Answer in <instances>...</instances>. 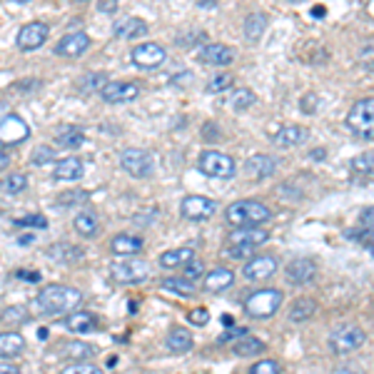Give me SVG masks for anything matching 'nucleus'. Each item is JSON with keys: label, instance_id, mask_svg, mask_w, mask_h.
I'll list each match as a JSON object with an SVG mask.
<instances>
[{"label": "nucleus", "instance_id": "obj_38", "mask_svg": "<svg viewBox=\"0 0 374 374\" xmlns=\"http://www.w3.org/2000/svg\"><path fill=\"white\" fill-rule=\"evenodd\" d=\"M90 200V192L85 190H68L63 195L55 197V208L60 210H68V208H75V205H83V202Z\"/></svg>", "mask_w": 374, "mask_h": 374}, {"label": "nucleus", "instance_id": "obj_10", "mask_svg": "<svg viewBox=\"0 0 374 374\" xmlns=\"http://www.w3.org/2000/svg\"><path fill=\"white\" fill-rule=\"evenodd\" d=\"M217 210V202L210 200L205 195H187L182 202H180V212H182L185 220H192V222H205L210 220Z\"/></svg>", "mask_w": 374, "mask_h": 374}, {"label": "nucleus", "instance_id": "obj_51", "mask_svg": "<svg viewBox=\"0 0 374 374\" xmlns=\"http://www.w3.org/2000/svg\"><path fill=\"white\" fill-rule=\"evenodd\" d=\"M227 255L235 257V260H244V257H255V247H235V244H230V247H227Z\"/></svg>", "mask_w": 374, "mask_h": 374}, {"label": "nucleus", "instance_id": "obj_53", "mask_svg": "<svg viewBox=\"0 0 374 374\" xmlns=\"http://www.w3.org/2000/svg\"><path fill=\"white\" fill-rule=\"evenodd\" d=\"M192 40H205V33H187V36H180L178 38V42H180V45H182V48H192V45H190V42Z\"/></svg>", "mask_w": 374, "mask_h": 374}, {"label": "nucleus", "instance_id": "obj_56", "mask_svg": "<svg viewBox=\"0 0 374 374\" xmlns=\"http://www.w3.org/2000/svg\"><path fill=\"white\" fill-rule=\"evenodd\" d=\"M100 13H113L118 10V0H100Z\"/></svg>", "mask_w": 374, "mask_h": 374}, {"label": "nucleus", "instance_id": "obj_58", "mask_svg": "<svg viewBox=\"0 0 374 374\" xmlns=\"http://www.w3.org/2000/svg\"><path fill=\"white\" fill-rule=\"evenodd\" d=\"M6 167H10V153H8V150H3V148H0V173H3Z\"/></svg>", "mask_w": 374, "mask_h": 374}, {"label": "nucleus", "instance_id": "obj_4", "mask_svg": "<svg viewBox=\"0 0 374 374\" xmlns=\"http://www.w3.org/2000/svg\"><path fill=\"white\" fill-rule=\"evenodd\" d=\"M282 292L279 290H257L244 299V312L255 320H267V317L277 315V309L282 307Z\"/></svg>", "mask_w": 374, "mask_h": 374}, {"label": "nucleus", "instance_id": "obj_9", "mask_svg": "<svg viewBox=\"0 0 374 374\" xmlns=\"http://www.w3.org/2000/svg\"><path fill=\"white\" fill-rule=\"evenodd\" d=\"M30 137V127L20 115H6L0 118V148L20 145Z\"/></svg>", "mask_w": 374, "mask_h": 374}, {"label": "nucleus", "instance_id": "obj_3", "mask_svg": "<svg viewBox=\"0 0 374 374\" xmlns=\"http://www.w3.org/2000/svg\"><path fill=\"white\" fill-rule=\"evenodd\" d=\"M347 127L352 130V135L372 143L374 140V98H362L350 107L347 113Z\"/></svg>", "mask_w": 374, "mask_h": 374}, {"label": "nucleus", "instance_id": "obj_2", "mask_svg": "<svg viewBox=\"0 0 374 374\" xmlns=\"http://www.w3.org/2000/svg\"><path fill=\"white\" fill-rule=\"evenodd\" d=\"M225 220L235 227H257L262 222L272 220V210L265 202L257 200H237L225 210Z\"/></svg>", "mask_w": 374, "mask_h": 374}, {"label": "nucleus", "instance_id": "obj_35", "mask_svg": "<svg viewBox=\"0 0 374 374\" xmlns=\"http://www.w3.org/2000/svg\"><path fill=\"white\" fill-rule=\"evenodd\" d=\"M162 290L175 292L180 297H192L195 295V282H190L187 277H165L162 279Z\"/></svg>", "mask_w": 374, "mask_h": 374}, {"label": "nucleus", "instance_id": "obj_12", "mask_svg": "<svg viewBox=\"0 0 374 374\" xmlns=\"http://www.w3.org/2000/svg\"><path fill=\"white\" fill-rule=\"evenodd\" d=\"M279 262L277 257L272 255H255L249 257L247 265L242 267V274L247 282H265V279H270L274 272H277Z\"/></svg>", "mask_w": 374, "mask_h": 374}, {"label": "nucleus", "instance_id": "obj_25", "mask_svg": "<svg viewBox=\"0 0 374 374\" xmlns=\"http://www.w3.org/2000/svg\"><path fill=\"white\" fill-rule=\"evenodd\" d=\"M195 260V249L192 247H178V249H167L160 255V267L165 270H175V267H185Z\"/></svg>", "mask_w": 374, "mask_h": 374}, {"label": "nucleus", "instance_id": "obj_14", "mask_svg": "<svg viewBox=\"0 0 374 374\" xmlns=\"http://www.w3.org/2000/svg\"><path fill=\"white\" fill-rule=\"evenodd\" d=\"M88 48H90L88 33L75 30V33H68V36H63L55 42L53 53L60 55V58H80L83 53H88Z\"/></svg>", "mask_w": 374, "mask_h": 374}, {"label": "nucleus", "instance_id": "obj_11", "mask_svg": "<svg viewBox=\"0 0 374 374\" xmlns=\"http://www.w3.org/2000/svg\"><path fill=\"white\" fill-rule=\"evenodd\" d=\"M48 36H50L48 25L40 23V20H36V23H28L18 30L15 45H18V50H23V53H30V50H38L40 45H45Z\"/></svg>", "mask_w": 374, "mask_h": 374}, {"label": "nucleus", "instance_id": "obj_21", "mask_svg": "<svg viewBox=\"0 0 374 374\" xmlns=\"http://www.w3.org/2000/svg\"><path fill=\"white\" fill-rule=\"evenodd\" d=\"M63 325H65V329H70V332H75V334H90L98 329V317L90 315V312L75 309V312H70V315L63 320Z\"/></svg>", "mask_w": 374, "mask_h": 374}, {"label": "nucleus", "instance_id": "obj_6", "mask_svg": "<svg viewBox=\"0 0 374 374\" xmlns=\"http://www.w3.org/2000/svg\"><path fill=\"white\" fill-rule=\"evenodd\" d=\"M197 167H200L202 175L217 178V180H230L237 173L235 160H232L230 155L220 153V150H205V153L200 155V160H197Z\"/></svg>", "mask_w": 374, "mask_h": 374}, {"label": "nucleus", "instance_id": "obj_32", "mask_svg": "<svg viewBox=\"0 0 374 374\" xmlns=\"http://www.w3.org/2000/svg\"><path fill=\"white\" fill-rule=\"evenodd\" d=\"M244 167H247V173L255 175V178H270V175H274V170H277V162H274L270 155H255V157H249Z\"/></svg>", "mask_w": 374, "mask_h": 374}, {"label": "nucleus", "instance_id": "obj_40", "mask_svg": "<svg viewBox=\"0 0 374 374\" xmlns=\"http://www.w3.org/2000/svg\"><path fill=\"white\" fill-rule=\"evenodd\" d=\"M352 173L362 175V178H374V153H362L357 155L354 160L350 162Z\"/></svg>", "mask_w": 374, "mask_h": 374}, {"label": "nucleus", "instance_id": "obj_52", "mask_svg": "<svg viewBox=\"0 0 374 374\" xmlns=\"http://www.w3.org/2000/svg\"><path fill=\"white\" fill-rule=\"evenodd\" d=\"M202 137H205L208 143L217 140V137H220V130H217V125H215V123H205V125H202Z\"/></svg>", "mask_w": 374, "mask_h": 374}, {"label": "nucleus", "instance_id": "obj_61", "mask_svg": "<svg viewBox=\"0 0 374 374\" xmlns=\"http://www.w3.org/2000/svg\"><path fill=\"white\" fill-rule=\"evenodd\" d=\"M13 3H30V0H13Z\"/></svg>", "mask_w": 374, "mask_h": 374}, {"label": "nucleus", "instance_id": "obj_26", "mask_svg": "<svg viewBox=\"0 0 374 374\" xmlns=\"http://www.w3.org/2000/svg\"><path fill=\"white\" fill-rule=\"evenodd\" d=\"M55 143L60 145V148H80V145L85 143V132L83 127H77V125H63V127H58L55 130Z\"/></svg>", "mask_w": 374, "mask_h": 374}, {"label": "nucleus", "instance_id": "obj_43", "mask_svg": "<svg viewBox=\"0 0 374 374\" xmlns=\"http://www.w3.org/2000/svg\"><path fill=\"white\" fill-rule=\"evenodd\" d=\"M0 320L6 322V325H23V322L30 320V312L25 307H6L3 312H0Z\"/></svg>", "mask_w": 374, "mask_h": 374}, {"label": "nucleus", "instance_id": "obj_8", "mask_svg": "<svg viewBox=\"0 0 374 374\" xmlns=\"http://www.w3.org/2000/svg\"><path fill=\"white\" fill-rule=\"evenodd\" d=\"M110 274L118 285H137V282H145L150 277V265L143 260H125L115 262L110 267Z\"/></svg>", "mask_w": 374, "mask_h": 374}, {"label": "nucleus", "instance_id": "obj_60", "mask_svg": "<svg viewBox=\"0 0 374 374\" xmlns=\"http://www.w3.org/2000/svg\"><path fill=\"white\" fill-rule=\"evenodd\" d=\"M20 244H30V242H36V235H23V237L18 240Z\"/></svg>", "mask_w": 374, "mask_h": 374}, {"label": "nucleus", "instance_id": "obj_34", "mask_svg": "<svg viewBox=\"0 0 374 374\" xmlns=\"http://www.w3.org/2000/svg\"><path fill=\"white\" fill-rule=\"evenodd\" d=\"M265 350H267V345L257 337H249V334L237 339V342H232V352L237 357H255V354H262Z\"/></svg>", "mask_w": 374, "mask_h": 374}, {"label": "nucleus", "instance_id": "obj_16", "mask_svg": "<svg viewBox=\"0 0 374 374\" xmlns=\"http://www.w3.org/2000/svg\"><path fill=\"white\" fill-rule=\"evenodd\" d=\"M315 274L317 265L312 260H307V257H297V260H292L285 267V277L292 285H307V282L315 279Z\"/></svg>", "mask_w": 374, "mask_h": 374}, {"label": "nucleus", "instance_id": "obj_30", "mask_svg": "<svg viewBox=\"0 0 374 374\" xmlns=\"http://www.w3.org/2000/svg\"><path fill=\"white\" fill-rule=\"evenodd\" d=\"M25 339L18 332H3L0 334V357L3 359H13V357L23 354Z\"/></svg>", "mask_w": 374, "mask_h": 374}, {"label": "nucleus", "instance_id": "obj_37", "mask_svg": "<svg viewBox=\"0 0 374 374\" xmlns=\"http://www.w3.org/2000/svg\"><path fill=\"white\" fill-rule=\"evenodd\" d=\"M257 102V95L252 93L249 88H237L235 93L230 95V100H227V105L232 107V110H247V107H252Z\"/></svg>", "mask_w": 374, "mask_h": 374}, {"label": "nucleus", "instance_id": "obj_45", "mask_svg": "<svg viewBox=\"0 0 374 374\" xmlns=\"http://www.w3.org/2000/svg\"><path fill=\"white\" fill-rule=\"evenodd\" d=\"M30 162H33L36 167L48 165V162H55V150L48 148V145H38L36 153H33V157H30Z\"/></svg>", "mask_w": 374, "mask_h": 374}, {"label": "nucleus", "instance_id": "obj_23", "mask_svg": "<svg viewBox=\"0 0 374 374\" xmlns=\"http://www.w3.org/2000/svg\"><path fill=\"white\" fill-rule=\"evenodd\" d=\"M148 33H150L148 23L140 18H125V20H120V23H115V28H113V36L123 38V40H135V38H143V36H148Z\"/></svg>", "mask_w": 374, "mask_h": 374}, {"label": "nucleus", "instance_id": "obj_20", "mask_svg": "<svg viewBox=\"0 0 374 374\" xmlns=\"http://www.w3.org/2000/svg\"><path fill=\"white\" fill-rule=\"evenodd\" d=\"M307 127H302V125H285V127H279L277 132H274L272 143L277 145V148H295V145H302L304 140H307Z\"/></svg>", "mask_w": 374, "mask_h": 374}, {"label": "nucleus", "instance_id": "obj_17", "mask_svg": "<svg viewBox=\"0 0 374 374\" xmlns=\"http://www.w3.org/2000/svg\"><path fill=\"white\" fill-rule=\"evenodd\" d=\"M270 240V232L262 230V227H237V230L230 235V244L235 247H260L262 242Z\"/></svg>", "mask_w": 374, "mask_h": 374}, {"label": "nucleus", "instance_id": "obj_31", "mask_svg": "<svg viewBox=\"0 0 374 374\" xmlns=\"http://www.w3.org/2000/svg\"><path fill=\"white\" fill-rule=\"evenodd\" d=\"M60 354L70 359V362H85V359L95 354V347L85 345V342H63L60 345Z\"/></svg>", "mask_w": 374, "mask_h": 374}, {"label": "nucleus", "instance_id": "obj_57", "mask_svg": "<svg viewBox=\"0 0 374 374\" xmlns=\"http://www.w3.org/2000/svg\"><path fill=\"white\" fill-rule=\"evenodd\" d=\"M0 374H23V372H20V367H15L10 362H0Z\"/></svg>", "mask_w": 374, "mask_h": 374}, {"label": "nucleus", "instance_id": "obj_22", "mask_svg": "<svg viewBox=\"0 0 374 374\" xmlns=\"http://www.w3.org/2000/svg\"><path fill=\"white\" fill-rule=\"evenodd\" d=\"M143 244H145L143 237H137V235H127V232L115 235V237L110 240V249L120 257H135L137 252H143Z\"/></svg>", "mask_w": 374, "mask_h": 374}, {"label": "nucleus", "instance_id": "obj_41", "mask_svg": "<svg viewBox=\"0 0 374 374\" xmlns=\"http://www.w3.org/2000/svg\"><path fill=\"white\" fill-rule=\"evenodd\" d=\"M25 187H28V178L23 173H13L6 180H0V190L6 195H20V192H25Z\"/></svg>", "mask_w": 374, "mask_h": 374}, {"label": "nucleus", "instance_id": "obj_46", "mask_svg": "<svg viewBox=\"0 0 374 374\" xmlns=\"http://www.w3.org/2000/svg\"><path fill=\"white\" fill-rule=\"evenodd\" d=\"M13 225L15 227H33V230H48V217H42V215H28V217L15 220Z\"/></svg>", "mask_w": 374, "mask_h": 374}, {"label": "nucleus", "instance_id": "obj_28", "mask_svg": "<svg viewBox=\"0 0 374 374\" xmlns=\"http://www.w3.org/2000/svg\"><path fill=\"white\" fill-rule=\"evenodd\" d=\"M72 227H75V232L80 235V237H95L98 232H100V220H98L95 212H90V210H85V212L75 215V222H72Z\"/></svg>", "mask_w": 374, "mask_h": 374}, {"label": "nucleus", "instance_id": "obj_15", "mask_svg": "<svg viewBox=\"0 0 374 374\" xmlns=\"http://www.w3.org/2000/svg\"><path fill=\"white\" fill-rule=\"evenodd\" d=\"M100 95H102V100L110 102V105L132 102L137 95H140V85L127 83V80H115V83H107L105 88L100 90Z\"/></svg>", "mask_w": 374, "mask_h": 374}, {"label": "nucleus", "instance_id": "obj_13", "mask_svg": "<svg viewBox=\"0 0 374 374\" xmlns=\"http://www.w3.org/2000/svg\"><path fill=\"white\" fill-rule=\"evenodd\" d=\"M130 58L137 68H143V70H155V68H160L162 63H165L167 53L162 45H157V42H143V45H135V48H132Z\"/></svg>", "mask_w": 374, "mask_h": 374}, {"label": "nucleus", "instance_id": "obj_50", "mask_svg": "<svg viewBox=\"0 0 374 374\" xmlns=\"http://www.w3.org/2000/svg\"><path fill=\"white\" fill-rule=\"evenodd\" d=\"M187 320H190V325H195V327H205L210 322V312H208V309L197 307V309H192L190 315H187Z\"/></svg>", "mask_w": 374, "mask_h": 374}, {"label": "nucleus", "instance_id": "obj_1", "mask_svg": "<svg viewBox=\"0 0 374 374\" xmlns=\"http://www.w3.org/2000/svg\"><path fill=\"white\" fill-rule=\"evenodd\" d=\"M80 302H83V292L68 285L42 287L36 297V307L48 317L70 315V312H75V307H80Z\"/></svg>", "mask_w": 374, "mask_h": 374}, {"label": "nucleus", "instance_id": "obj_7", "mask_svg": "<svg viewBox=\"0 0 374 374\" xmlns=\"http://www.w3.org/2000/svg\"><path fill=\"white\" fill-rule=\"evenodd\" d=\"M364 345V332L362 327L357 325H339L329 332V350L334 354H350V352L359 350Z\"/></svg>", "mask_w": 374, "mask_h": 374}, {"label": "nucleus", "instance_id": "obj_24", "mask_svg": "<svg viewBox=\"0 0 374 374\" xmlns=\"http://www.w3.org/2000/svg\"><path fill=\"white\" fill-rule=\"evenodd\" d=\"M205 290L208 292H225L227 287L235 285V272L230 267H212L205 274Z\"/></svg>", "mask_w": 374, "mask_h": 374}, {"label": "nucleus", "instance_id": "obj_47", "mask_svg": "<svg viewBox=\"0 0 374 374\" xmlns=\"http://www.w3.org/2000/svg\"><path fill=\"white\" fill-rule=\"evenodd\" d=\"M249 374H279V364L274 359H260L249 367Z\"/></svg>", "mask_w": 374, "mask_h": 374}, {"label": "nucleus", "instance_id": "obj_62", "mask_svg": "<svg viewBox=\"0 0 374 374\" xmlns=\"http://www.w3.org/2000/svg\"><path fill=\"white\" fill-rule=\"evenodd\" d=\"M287 3H302V0H287Z\"/></svg>", "mask_w": 374, "mask_h": 374}, {"label": "nucleus", "instance_id": "obj_54", "mask_svg": "<svg viewBox=\"0 0 374 374\" xmlns=\"http://www.w3.org/2000/svg\"><path fill=\"white\" fill-rule=\"evenodd\" d=\"M302 110L304 113H315L317 110V95H307L302 100Z\"/></svg>", "mask_w": 374, "mask_h": 374}, {"label": "nucleus", "instance_id": "obj_19", "mask_svg": "<svg viewBox=\"0 0 374 374\" xmlns=\"http://www.w3.org/2000/svg\"><path fill=\"white\" fill-rule=\"evenodd\" d=\"M85 175V167L80 157H63V160L55 162V170H53V178L58 182H75Z\"/></svg>", "mask_w": 374, "mask_h": 374}, {"label": "nucleus", "instance_id": "obj_39", "mask_svg": "<svg viewBox=\"0 0 374 374\" xmlns=\"http://www.w3.org/2000/svg\"><path fill=\"white\" fill-rule=\"evenodd\" d=\"M105 85H107L105 72H88V75H83L77 80V90H80V93H93V90L100 93Z\"/></svg>", "mask_w": 374, "mask_h": 374}, {"label": "nucleus", "instance_id": "obj_18", "mask_svg": "<svg viewBox=\"0 0 374 374\" xmlns=\"http://www.w3.org/2000/svg\"><path fill=\"white\" fill-rule=\"evenodd\" d=\"M197 58L202 63H208V65H215V68H222V65H230L232 60H235V50L227 48L225 42H210L205 48L200 50Z\"/></svg>", "mask_w": 374, "mask_h": 374}, {"label": "nucleus", "instance_id": "obj_33", "mask_svg": "<svg viewBox=\"0 0 374 374\" xmlns=\"http://www.w3.org/2000/svg\"><path fill=\"white\" fill-rule=\"evenodd\" d=\"M45 255L55 262H75L83 257V249L72 247V244H68V242H58V244H50V247L45 249Z\"/></svg>", "mask_w": 374, "mask_h": 374}, {"label": "nucleus", "instance_id": "obj_49", "mask_svg": "<svg viewBox=\"0 0 374 374\" xmlns=\"http://www.w3.org/2000/svg\"><path fill=\"white\" fill-rule=\"evenodd\" d=\"M242 337H247V327H230L220 337V345H225V342H237V339H242Z\"/></svg>", "mask_w": 374, "mask_h": 374}, {"label": "nucleus", "instance_id": "obj_59", "mask_svg": "<svg viewBox=\"0 0 374 374\" xmlns=\"http://www.w3.org/2000/svg\"><path fill=\"white\" fill-rule=\"evenodd\" d=\"M312 18H325V6L312 8Z\"/></svg>", "mask_w": 374, "mask_h": 374}, {"label": "nucleus", "instance_id": "obj_5", "mask_svg": "<svg viewBox=\"0 0 374 374\" xmlns=\"http://www.w3.org/2000/svg\"><path fill=\"white\" fill-rule=\"evenodd\" d=\"M120 167H123L127 175H132V178L145 180L155 175L157 160H155L153 153H148V150H143V148H127L120 155Z\"/></svg>", "mask_w": 374, "mask_h": 374}, {"label": "nucleus", "instance_id": "obj_42", "mask_svg": "<svg viewBox=\"0 0 374 374\" xmlns=\"http://www.w3.org/2000/svg\"><path fill=\"white\" fill-rule=\"evenodd\" d=\"M232 85H235V77H232L230 72H220V75H215L212 80H208L205 90H208L210 95H217V93H225V90L232 88Z\"/></svg>", "mask_w": 374, "mask_h": 374}, {"label": "nucleus", "instance_id": "obj_36", "mask_svg": "<svg viewBox=\"0 0 374 374\" xmlns=\"http://www.w3.org/2000/svg\"><path fill=\"white\" fill-rule=\"evenodd\" d=\"M315 312H317V302H315V299L299 297V299H295V304H292L290 320L292 322H307L309 317L315 315Z\"/></svg>", "mask_w": 374, "mask_h": 374}, {"label": "nucleus", "instance_id": "obj_44", "mask_svg": "<svg viewBox=\"0 0 374 374\" xmlns=\"http://www.w3.org/2000/svg\"><path fill=\"white\" fill-rule=\"evenodd\" d=\"M60 374H105V372L90 362H70L68 367L60 369Z\"/></svg>", "mask_w": 374, "mask_h": 374}, {"label": "nucleus", "instance_id": "obj_27", "mask_svg": "<svg viewBox=\"0 0 374 374\" xmlns=\"http://www.w3.org/2000/svg\"><path fill=\"white\" fill-rule=\"evenodd\" d=\"M167 350L173 352V354H187V352L192 350L190 329H185V327L170 329V334H167Z\"/></svg>", "mask_w": 374, "mask_h": 374}, {"label": "nucleus", "instance_id": "obj_29", "mask_svg": "<svg viewBox=\"0 0 374 374\" xmlns=\"http://www.w3.org/2000/svg\"><path fill=\"white\" fill-rule=\"evenodd\" d=\"M265 30H267V15L265 13H249L244 18V38L249 42H260Z\"/></svg>", "mask_w": 374, "mask_h": 374}, {"label": "nucleus", "instance_id": "obj_55", "mask_svg": "<svg viewBox=\"0 0 374 374\" xmlns=\"http://www.w3.org/2000/svg\"><path fill=\"white\" fill-rule=\"evenodd\" d=\"M15 277L28 279V282H40V272H25V270H20V272H15Z\"/></svg>", "mask_w": 374, "mask_h": 374}, {"label": "nucleus", "instance_id": "obj_48", "mask_svg": "<svg viewBox=\"0 0 374 374\" xmlns=\"http://www.w3.org/2000/svg\"><path fill=\"white\" fill-rule=\"evenodd\" d=\"M182 277H187L190 282H197L200 277H205V265H202L200 260H192L190 265H185V274Z\"/></svg>", "mask_w": 374, "mask_h": 374}]
</instances>
